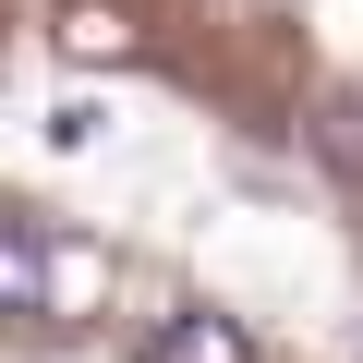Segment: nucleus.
<instances>
[{"instance_id": "obj_1", "label": "nucleus", "mask_w": 363, "mask_h": 363, "mask_svg": "<svg viewBox=\"0 0 363 363\" xmlns=\"http://www.w3.org/2000/svg\"><path fill=\"white\" fill-rule=\"evenodd\" d=\"M97 255L61 242V218H13V242H0V291H13V315H85L97 303Z\"/></svg>"}, {"instance_id": "obj_2", "label": "nucleus", "mask_w": 363, "mask_h": 363, "mask_svg": "<svg viewBox=\"0 0 363 363\" xmlns=\"http://www.w3.org/2000/svg\"><path fill=\"white\" fill-rule=\"evenodd\" d=\"M49 49L85 73V61H133V49H145V25L121 13V0H61V13H49Z\"/></svg>"}, {"instance_id": "obj_3", "label": "nucleus", "mask_w": 363, "mask_h": 363, "mask_svg": "<svg viewBox=\"0 0 363 363\" xmlns=\"http://www.w3.org/2000/svg\"><path fill=\"white\" fill-rule=\"evenodd\" d=\"M145 363H255V339H242V315H206V303H182V315H157Z\"/></svg>"}]
</instances>
